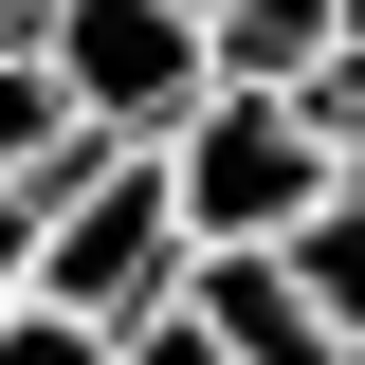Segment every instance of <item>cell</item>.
Wrapping results in <instances>:
<instances>
[{"instance_id":"6da1fadb","label":"cell","mask_w":365,"mask_h":365,"mask_svg":"<svg viewBox=\"0 0 365 365\" xmlns=\"http://www.w3.org/2000/svg\"><path fill=\"white\" fill-rule=\"evenodd\" d=\"M146 182H165L182 256H256L311 201H347V91H182L146 128Z\"/></svg>"},{"instance_id":"7a4b0ae2","label":"cell","mask_w":365,"mask_h":365,"mask_svg":"<svg viewBox=\"0 0 365 365\" xmlns=\"http://www.w3.org/2000/svg\"><path fill=\"white\" fill-rule=\"evenodd\" d=\"M165 292H182V220H165V182H146V146H73L37 182V311L128 329Z\"/></svg>"},{"instance_id":"3957f363","label":"cell","mask_w":365,"mask_h":365,"mask_svg":"<svg viewBox=\"0 0 365 365\" xmlns=\"http://www.w3.org/2000/svg\"><path fill=\"white\" fill-rule=\"evenodd\" d=\"M165 311L220 365H347V201H311V220L256 237V256H182Z\"/></svg>"},{"instance_id":"277c9868","label":"cell","mask_w":365,"mask_h":365,"mask_svg":"<svg viewBox=\"0 0 365 365\" xmlns=\"http://www.w3.org/2000/svg\"><path fill=\"white\" fill-rule=\"evenodd\" d=\"M19 37H37V73L73 91L91 146H146L182 91H201V19H182V0H37Z\"/></svg>"},{"instance_id":"5b68a950","label":"cell","mask_w":365,"mask_h":365,"mask_svg":"<svg viewBox=\"0 0 365 365\" xmlns=\"http://www.w3.org/2000/svg\"><path fill=\"white\" fill-rule=\"evenodd\" d=\"M201 91H347V0H201Z\"/></svg>"},{"instance_id":"8992f818","label":"cell","mask_w":365,"mask_h":365,"mask_svg":"<svg viewBox=\"0 0 365 365\" xmlns=\"http://www.w3.org/2000/svg\"><path fill=\"white\" fill-rule=\"evenodd\" d=\"M73 146H91V128H73V91L37 73V37H0V201H37Z\"/></svg>"},{"instance_id":"52a82bcc","label":"cell","mask_w":365,"mask_h":365,"mask_svg":"<svg viewBox=\"0 0 365 365\" xmlns=\"http://www.w3.org/2000/svg\"><path fill=\"white\" fill-rule=\"evenodd\" d=\"M0 365H110V329H73V311L19 292V311H0Z\"/></svg>"},{"instance_id":"ba28073f","label":"cell","mask_w":365,"mask_h":365,"mask_svg":"<svg viewBox=\"0 0 365 365\" xmlns=\"http://www.w3.org/2000/svg\"><path fill=\"white\" fill-rule=\"evenodd\" d=\"M110 365H220V347H201L182 311H128V329H110Z\"/></svg>"},{"instance_id":"9c48e42d","label":"cell","mask_w":365,"mask_h":365,"mask_svg":"<svg viewBox=\"0 0 365 365\" xmlns=\"http://www.w3.org/2000/svg\"><path fill=\"white\" fill-rule=\"evenodd\" d=\"M37 292V201H0V311Z\"/></svg>"},{"instance_id":"30bf717a","label":"cell","mask_w":365,"mask_h":365,"mask_svg":"<svg viewBox=\"0 0 365 365\" xmlns=\"http://www.w3.org/2000/svg\"><path fill=\"white\" fill-rule=\"evenodd\" d=\"M19 19H37V0H0V37H19Z\"/></svg>"},{"instance_id":"8fae6325","label":"cell","mask_w":365,"mask_h":365,"mask_svg":"<svg viewBox=\"0 0 365 365\" xmlns=\"http://www.w3.org/2000/svg\"><path fill=\"white\" fill-rule=\"evenodd\" d=\"M182 19H201V0H182Z\"/></svg>"}]
</instances>
